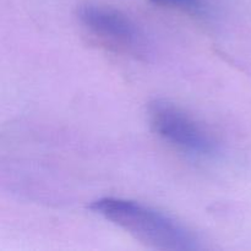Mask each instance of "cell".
<instances>
[{"instance_id": "1", "label": "cell", "mask_w": 251, "mask_h": 251, "mask_svg": "<svg viewBox=\"0 0 251 251\" xmlns=\"http://www.w3.org/2000/svg\"><path fill=\"white\" fill-rule=\"evenodd\" d=\"M90 208L147 247L172 251L200 249L198 237L183 223L136 201L103 198L93 201Z\"/></svg>"}, {"instance_id": "2", "label": "cell", "mask_w": 251, "mask_h": 251, "mask_svg": "<svg viewBox=\"0 0 251 251\" xmlns=\"http://www.w3.org/2000/svg\"><path fill=\"white\" fill-rule=\"evenodd\" d=\"M154 131L181 151L194 156L211 157L218 152V144L198 120L168 100H154L149 108Z\"/></svg>"}, {"instance_id": "3", "label": "cell", "mask_w": 251, "mask_h": 251, "mask_svg": "<svg viewBox=\"0 0 251 251\" xmlns=\"http://www.w3.org/2000/svg\"><path fill=\"white\" fill-rule=\"evenodd\" d=\"M81 24L95 36L124 49L144 46V34L137 25L124 12L96 4L82 5L77 10Z\"/></svg>"}, {"instance_id": "4", "label": "cell", "mask_w": 251, "mask_h": 251, "mask_svg": "<svg viewBox=\"0 0 251 251\" xmlns=\"http://www.w3.org/2000/svg\"><path fill=\"white\" fill-rule=\"evenodd\" d=\"M162 6L174 7L198 17H206L211 14V6L207 0H150Z\"/></svg>"}]
</instances>
